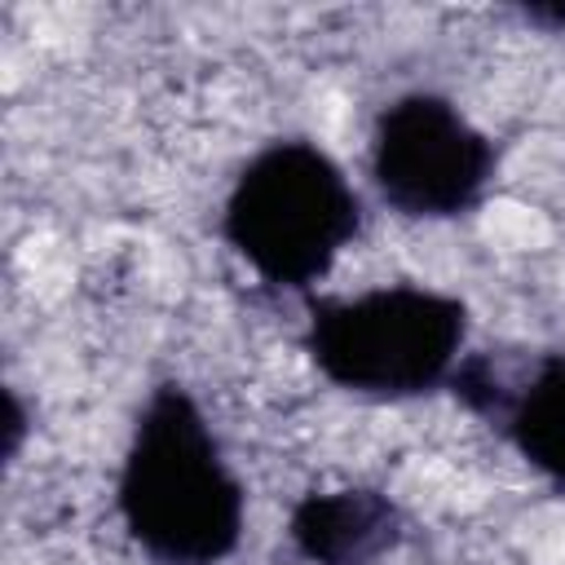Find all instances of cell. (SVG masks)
<instances>
[{
    "label": "cell",
    "mask_w": 565,
    "mask_h": 565,
    "mask_svg": "<svg viewBox=\"0 0 565 565\" xmlns=\"http://www.w3.org/2000/svg\"><path fill=\"white\" fill-rule=\"evenodd\" d=\"M450 393L543 481L565 490V349L463 353L450 375Z\"/></svg>",
    "instance_id": "cell-5"
},
{
    "label": "cell",
    "mask_w": 565,
    "mask_h": 565,
    "mask_svg": "<svg viewBox=\"0 0 565 565\" xmlns=\"http://www.w3.org/2000/svg\"><path fill=\"white\" fill-rule=\"evenodd\" d=\"M287 539L305 565H380L402 543V508L375 486L309 490L287 516Z\"/></svg>",
    "instance_id": "cell-6"
},
{
    "label": "cell",
    "mask_w": 565,
    "mask_h": 565,
    "mask_svg": "<svg viewBox=\"0 0 565 565\" xmlns=\"http://www.w3.org/2000/svg\"><path fill=\"white\" fill-rule=\"evenodd\" d=\"M22 437H26V406H22V397L9 388V393H4V459H9V463L18 459Z\"/></svg>",
    "instance_id": "cell-7"
},
{
    "label": "cell",
    "mask_w": 565,
    "mask_h": 565,
    "mask_svg": "<svg viewBox=\"0 0 565 565\" xmlns=\"http://www.w3.org/2000/svg\"><path fill=\"white\" fill-rule=\"evenodd\" d=\"M221 234L265 287L309 291L362 234V199L322 146L278 137L238 168Z\"/></svg>",
    "instance_id": "cell-2"
},
{
    "label": "cell",
    "mask_w": 565,
    "mask_h": 565,
    "mask_svg": "<svg viewBox=\"0 0 565 565\" xmlns=\"http://www.w3.org/2000/svg\"><path fill=\"white\" fill-rule=\"evenodd\" d=\"M115 508L154 565H221L238 552L247 490L185 384L163 380L141 402Z\"/></svg>",
    "instance_id": "cell-1"
},
{
    "label": "cell",
    "mask_w": 565,
    "mask_h": 565,
    "mask_svg": "<svg viewBox=\"0 0 565 565\" xmlns=\"http://www.w3.org/2000/svg\"><path fill=\"white\" fill-rule=\"evenodd\" d=\"M499 168L494 141L441 93L393 97L371 128V185L406 221H450L472 212Z\"/></svg>",
    "instance_id": "cell-4"
},
{
    "label": "cell",
    "mask_w": 565,
    "mask_h": 565,
    "mask_svg": "<svg viewBox=\"0 0 565 565\" xmlns=\"http://www.w3.org/2000/svg\"><path fill=\"white\" fill-rule=\"evenodd\" d=\"M468 344V305L450 291L388 282L309 300L305 353L344 393L411 402L450 388Z\"/></svg>",
    "instance_id": "cell-3"
},
{
    "label": "cell",
    "mask_w": 565,
    "mask_h": 565,
    "mask_svg": "<svg viewBox=\"0 0 565 565\" xmlns=\"http://www.w3.org/2000/svg\"><path fill=\"white\" fill-rule=\"evenodd\" d=\"M521 18L534 26H547V31H565V4H525Z\"/></svg>",
    "instance_id": "cell-8"
}]
</instances>
